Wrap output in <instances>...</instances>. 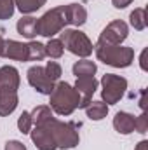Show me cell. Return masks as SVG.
I'll list each match as a JSON object with an SVG mask.
<instances>
[{"label": "cell", "mask_w": 148, "mask_h": 150, "mask_svg": "<svg viewBox=\"0 0 148 150\" xmlns=\"http://www.w3.org/2000/svg\"><path fill=\"white\" fill-rule=\"evenodd\" d=\"M38 126L45 127V129L51 133V136H52L56 147L61 149V150L75 149V147L78 145V142H80L77 124H73V122H61V120H58V119L52 115V117H49L47 120H44V122L38 124Z\"/></svg>", "instance_id": "cell-1"}, {"label": "cell", "mask_w": 148, "mask_h": 150, "mask_svg": "<svg viewBox=\"0 0 148 150\" xmlns=\"http://www.w3.org/2000/svg\"><path fill=\"white\" fill-rule=\"evenodd\" d=\"M49 107L58 115H72L80 105V96L75 87L68 82H56L52 93L49 94Z\"/></svg>", "instance_id": "cell-2"}, {"label": "cell", "mask_w": 148, "mask_h": 150, "mask_svg": "<svg viewBox=\"0 0 148 150\" xmlns=\"http://www.w3.org/2000/svg\"><path fill=\"white\" fill-rule=\"evenodd\" d=\"M94 51H96V56L99 61H103L105 65H110L113 68H127L134 61V49L132 47L96 42Z\"/></svg>", "instance_id": "cell-3"}, {"label": "cell", "mask_w": 148, "mask_h": 150, "mask_svg": "<svg viewBox=\"0 0 148 150\" xmlns=\"http://www.w3.org/2000/svg\"><path fill=\"white\" fill-rule=\"evenodd\" d=\"M66 9L65 5H58L51 11H47L44 16L37 19V30L38 35L47 38H52L54 35L61 33L66 28Z\"/></svg>", "instance_id": "cell-4"}, {"label": "cell", "mask_w": 148, "mask_h": 150, "mask_svg": "<svg viewBox=\"0 0 148 150\" xmlns=\"http://www.w3.org/2000/svg\"><path fill=\"white\" fill-rule=\"evenodd\" d=\"M59 40H61V44H63L65 49H68L72 54L78 56V58H87V56H91L92 51H94L92 42L89 40V37H87L84 32H80V30L65 28V30L61 32Z\"/></svg>", "instance_id": "cell-5"}, {"label": "cell", "mask_w": 148, "mask_h": 150, "mask_svg": "<svg viewBox=\"0 0 148 150\" xmlns=\"http://www.w3.org/2000/svg\"><path fill=\"white\" fill-rule=\"evenodd\" d=\"M127 89V79L115 74H105L101 79V101L108 107L120 101Z\"/></svg>", "instance_id": "cell-6"}, {"label": "cell", "mask_w": 148, "mask_h": 150, "mask_svg": "<svg viewBox=\"0 0 148 150\" xmlns=\"http://www.w3.org/2000/svg\"><path fill=\"white\" fill-rule=\"evenodd\" d=\"M129 35V26L125 21L122 19H115L108 23L103 32L99 33V38L98 42H103V44H113V45H120Z\"/></svg>", "instance_id": "cell-7"}, {"label": "cell", "mask_w": 148, "mask_h": 150, "mask_svg": "<svg viewBox=\"0 0 148 150\" xmlns=\"http://www.w3.org/2000/svg\"><path fill=\"white\" fill-rule=\"evenodd\" d=\"M26 77H28V82H30V86L40 93V94H51L52 93V89H54V86H56V82H52L47 74H45V70H44V67H40V65H35V67H32L28 72H26Z\"/></svg>", "instance_id": "cell-8"}, {"label": "cell", "mask_w": 148, "mask_h": 150, "mask_svg": "<svg viewBox=\"0 0 148 150\" xmlns=\"http://www.w3.org/2000/svg\"><path fill=\"white\" fill-rule=\"evenodd\" d=\"M73 87H75V91L78 93V96H80L78 108H85L91 103L92 94L98 89V80L94 77H77V82H75Z\"/></svg>", "instance_id": "cell-9"}, {"label": "cell", "mask_w": 148, "mask_h": 150, "mask_svg": "<svg viewBox=\"0 0 148 150\" xmlns=\"http://www.w3.org/2000/svg\"><path fill=\"white\" fill-rule=\"evenodd\" d=\"M2 58L5 59H16V61H28V51H26V44L7 38L4 42V51H2Z\"/></svg>", "instance_id": "cell-10"}, {"label": "cell", "mask_w": 148, "mask_h": 150, "mask_svg": "<svg viewBox=\"0 0 148 150\" xmlns=\"http://www.w3.org/2000/svg\"><path fill=\"white\" fill-rule=\"evenodd\" d=\"M30 136H32V142L35 143V147L38 150H56V143L51 136V133L42 127V126H33L32 131H30Z\"/></svg>", "instance_id": "cell-11"}, {"label": "cell", "mask_w": 148, "mask_h": 150, "mask_svg": "<svg viewBox=\"0 0 148 150\" xmlns=\"http://www.w3.org/2000/svg\"><path fill=\"white\" fill-rule=\"evenodd\" d=\"M18 91L0 87V117H7L18 108Z\"/></svg>", "instance_id": "cell-12"}, {"label": "cell", "mask_w": 148, "mask_h": 150, "mask_svg": "<svg viewBox=\"0 0 148 150\" xmlns=\"http://www.w3.org/2000/svg\"><path fill=\"white\" fill-rule=\"evenodd\" d=\"M19 82H21V79H19L18 68H14L11 65L0 67V87L18 91L19 89Z\"/></svg>", "instance_id": "cell-13"}, {"label": "cell", "mask_w": 148, "mask_h": 150, "mask_svg": "<svg viewBox=\"0 0 148 150\" xmlns=\"http://www.w3.org/2000/svg\"><path fill=\"white\" fill-rule=\"evenodd\" d=\"M134 120L136 117L129 112H117L113 117V127L118 134H131L134 133Z\"/></svg>", "instance_id": "cell-14"}, {"label": "cell", "mask_w": 148, "mask_h": 150, "mask_svg": "<svg viewBox=\"0 0 148 150\" xmlns=\"http://www.w3.org/2000/svg\"><path fill=\"white\" fill-rule=\"evenodd\" d=\"M66 9V23L73 26H82L87 21V9L82 4H68Z\"/></svg>", "instance_id": "cell-15"}, {"label": "cell", "mask_w": 148, "mask_h": 150, "mask_svg": "<svg viewBox=\"0 0 148 150\" xmlns=\"http://www.w3.org/2000/svg\"><path fill=\"white\" fill-rule=\"evenodd\" d=\"M16 30H18L19 35H23L25 38H30V40H32L33 37H37L38 35L37 18H33V16H23V18L18 21Z\"/></svg>", "instance_id": "cell-16"}, {"label": "cell", "mask_w": 148, "mask_h": 150, "mask_svg": "<svg viewBox=\"0 0 148 150\" xmlns=\"http://www.w3.org/2000/svg\"><path fill=\"white\" fill-rule=\"evenodd\" d=\"M84 110L91 120H101L108 115V105L105 101H91Z\"/></svg>", "instance_id": "cell-17"}, {"label": "cell", "mask_w": 148, "mask_h": 150, "mask_svg": "<svg viewBox=\"0 0 148 150\" xmlns=\"http://www.w3.org/2000/svg\"><path fill=\"white\" fill-rule=\"evenodd\" d=\"M73 75L75 77H94L96 70H98V65L91 59H80L73 65Z\"/></svg>", "instance_id": "cell-18"}, {"label": "cell", "mask_w": 148, "mask_h": 150, "mask_svg": "<svg viewBox=\"0 0 148 150\" xmlns=\"http://www.w3.org/2000/svg\"><path fill=\"white\" fill-rule=\"evenodd\" d=\"M129 23H131V26L134 28V30H138V32H143L145 28H147V12H145V9L143 7H138V9H134L131 14H129Z\"/></svg>", "instance_id": "cell-19"}, {"label": "cell", "mask_w": 148, "mask_h": 150, "mask_svg": "<svg viewBox=\"0 0 148 150\" xmlns=\"http://www.w3.org/2000/svg\"><path fill=\"white\" fill-rule=\"evenodd\" d=\"M47 0H14V5L21 14H32L37 12L42 5H45Z\"/></svg>", "instance_id": "cell-20"}, {"label": "cell", "mask_w": 148, "mask_h": 150, "mask_svg": "<svg viewBox=\"0 0 148 150\" xmlns=\"http://www.w3.org/2000/svg\"><path fill=\"white\" fill-rule=\"evenodd\" d=\"M26 51H28V61H42L45 58V45L40 42H28L26 44Z\"/></svg>", "instance_id": "cell-21"}, {"label": "cell", "mask_w": 148, "mask_h": 150, "mask_svg": "<svg viewBox=\"0 0 148 150\" xmlns=\"http://www.w3.org/2000/svg\"><path fill=\"white\" fill-rule=\"evenodd\" d=\"M32 122H33V126H38V124H42L44 120H47L49 117H52V110H51V107L49 105H38L35 107L32 112Z\"/></svg>", "instance_id": "cell-22"}, {"label": "cell", "mask_w": 148, "mask_h": 150, "mask_svg": "<svg viewBox=\"0 0 148 150\" xmlns=\"http://www.w3.org/2000/svg\"><path fill=\"white\" fill-rule=\"evenodd\" d=\"M65 52V47L61 44L59 38H49V42L45 44V56H49L51 59H58L61 58Z\"/></svg>", "instance_id": "cell-23"}, {"label": "cell", "mask_w": 148, "mask_h": 150, "mask_svg": "<svg viewBox=\"0 0 148 150\" xmlns=\"http://www.w3.org/2000/svg\"><path fill=\"white\" fill-rule=\"evenodd\" d=\"M44 70H45L47 77H49L52 82H58V80L61 79V74H63L61 65H59L58 61H47V65L44 67Z\"/></svg>", "instance_id": "cell-24"}, {"label": "cell", "mask_w": 148, "mask_h": 150, "mask_svg": "<svg viewBox=\"0 0 148 150\" xmlns=\"http://www.w3.org/2000/svg\"><path fill=\"white\" fill-rule=\"evenodd\" d=\"M33 127V122H32V115L30 112H23L18 119V129L23 133V134H28Z\"/></svg>", "instance_id": "cell-25"}, {"label": "cell", "mask_w": 148, "mask_h": 150, "mask_svg": "<svg viewBox=\"0 0 148 150\" xmlns=\"http://www.w3.org/2000/svg\"><path fill=\"white\" fill-rule=\"evenodd\" d=\"M16 11V5H14V0H0V19H9L12 18Z\"/></svg>", "instance_id": "cell-26"}, {"label": "cell", "mask_w": 148, "mask_h": 150, "mask_svg": "<svg viewBox=\"0 0 148 150\" xmlns=\"http://www.w3.org/2000/svg\"><path fill=\"white\" fill-rule=\"evenodd\" d=\"M134 131H138V133H141V134H145L148 131V117H147L145 112L136 117V120H134Z\"/></svg>", "instance_id": "cell-27"}, {"label": "cell", "mask_w": 148, "mask_h": 150, "mask_svg": "<svg viewBox=\"0 0 148 150\" xmlns=\"http://www.w3.org/2000/svg\"><path fill=\"white\" fill-rule=\"evenodd\" d=\"M4 150H28V149H26L25 143H21L19 140H9V142L5 143Z\"/></svg>", "instance_id": "cell-28"}, {"label": "cell", "mask_w": 148, "mask_h": 150, "mask_svg": "<svg viewBox=\"0 0 148 150\" xmlns=\"http://www.w3.org/2000/svg\"><path fill=\"white\" fill-rule=\"evenodd\" d=\"M134 0H111V4H113V7L115 9H125L127 5H131Z\"/></svg>", "instance_id": "cell-29"}, {"label": "cell", "mask_w": 148, "mask_h": 150, "mask_svg": "<svg viewBox=\"0 0 148 150\" xmlns=\"http://www.w3.org/2000/svg\"><path fill=\"white\" fill-rule=\"evenodd\" d=\"M147 49H143V52H141V58H140V65H141V70H145L147 72L148 67H147Z\"/></svg>", "instance_id": "cell-30"}, {"label": "cell", "mask_w": 148, "mask_h": 150, "mask_svg": "<svg viewBox=\"0 0 148 150\" xmlns=\"http://www.w3.org/2000/svg\"><path fill=\"white\" fill-rule=\"evenodd\" d=\"M134 150H148V142L147 140H141V142L136 145V149Z\"/></svg>", "instance_id": "cell-31"}, {"label": "cell", "mask_w": 148, "mask_h": 150, "mask_svg": "<svg viewBox=\"0 0 148 150\" xmlns=\"http://www.w3.org/2000/svg\"><path fill=\"white\" fill-rule=\"evenodd\" d=\"M4 42H5V40H4L2 35H0V56H2V51H4Z\"/></svg>", "instance_id": "cell-32"}]
</instances>
